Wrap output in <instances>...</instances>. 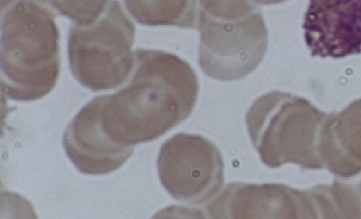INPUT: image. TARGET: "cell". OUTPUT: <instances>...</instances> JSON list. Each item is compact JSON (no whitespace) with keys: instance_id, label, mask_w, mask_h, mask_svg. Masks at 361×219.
Segmentation results:
<instances>
[{"instance_id":"1","label":"cell","mask_w":361,"mask_h":219,"mask_svg":"<svg viewBox=\"0 0 361 219\" xmlns=\"http://www.w3.org/2000/svg\"><path fill=\"white\" fill-rule=\"evenodd\" d=\"M123 85L103 95L102 123L112 139L131 146L153 141L188 118L199 92L192 67L160 50H135Z\"/></svg>"},{"instance_id":"2","label":"cell","mask_w":361,"mask_h":219,"mask_svg":"<svg viewBox=\"0 0 361 219\" xmlns=\"http://www.w3.org/2000/svg\"><path fill=\"white\" fill-rule=\"evenodd\" d=\"M54 15L33 0H13L1 17V90L17 101L48 94L60 72Z\"/></svg>"},{"instance_id":"3","label":"cell","mask_w":361,"mask_h":219,"mask_svg":"<svg viewBox=\"0 0 361 219\" xmlns=\"http://www.w3.org/2000/svg\"><path fill=\"white\" fill-rule=\"evenodd\" d=\"M198 63L220 81L241 80L262 62L268 31L253 0H197Z\"/></svg>"},{"instance_id":"4","label":"cell","mask_w":361,"mask_h":219,"mask_svg":"<svg viewBox=\"0 0 361 219\" xmlns=\"http://www.w3.org/2000/svg\"><path fill=\"white\" fill-rule=\"evenodd\" d=\"M135 28L117 0L87 24L71 25L68 38L71 71L84 87L97 92L115 89L128 77L133 65Z\"/></svg>"},{"instance_id":"5","label":"cell","mask_w":361,"mask_h":219,"mask_svg":"<svg viewBox=\"0 0 361 219\" xmlns=\"http://www.w3.org/2000/svg\"><path fill=\"white\" fill-rule=\"evenodd\" d=\"M157 170L161 184L176 200L193 205L208 203L224 183V161L206 137L184 132L167 139L160 149Z\"/></svg>"},{"instance_id":"6","label":"cell","mask_w":361,"mask_h":219,"mask_svg":"<svg viewBox=\"0 0 361 219\" xmlns=\"http://www.w3.org/2000/svg\"><path fill=\"white\" fill-rule=\"evenodd\" d=\"M305 103L290 94L272 91L258 97L245 116L249 136L260 160L269 168L305 157Z\"/></svg>"},{"instance_id":"7","label":"cell","mask_w":361,"mask_h":219,"mask_svg":"<svg viewBox=\"0 0 361 219\" xmlns=\"http://www.w3.org/2000/svg\"><path fill=\"white\" fill-rule=\"evenodd\" d=\"M103 95L84 106L67 126L63 136L65 151L82 173L106 175L121 168L134 147L116 142L104 128Z\"/></svg>"},{"instance_id":"8","label":"cell","mask_w":361,"mask_h":219,"mask_svg":"<svg viewBox=\"0 0 361 219\" xmlns=\"http://www.w3.org/2000/svg\"><path fill=\"white\" fill-rule=\"evenodd\" d=\"M302 28L312 56L361 53V0H310Z\"/></svg>"},{"instance_id":"9","label":"cell","mask_w":361,"mask_h":219,"mask_svg":"<svg viewBox=\"0 0 361 219\" xmlns=\"http://www.w3.org/2000/svg\"><path fill=\"white\" fill-rule=\"evenodd\" d=\"M295 191L279 184L231 182L204 208L212 218H293Z\"/></svg>"},{"instance_id":"10","label":"cell","mask_w":361,"mask_h":219,"mask_svg":"<svg viewBox=\"0 0 361 219\" xmlns=\"http://www.w3.org/2000/svg\"><path fill=\"white\" fill-rule=\"evenodd\" d=\"M131 16L148 26L197 27V0H124Z\"/></svg>"},{"instance_id":"11","label":"cell","mask_w":361,"mask_h":219,"mask_svg":"<svg viewBox=\"0 0 361 219\" xmlns=\"http://www.w3.org/2000/svg\"><path fill=\"white\" fill-rule=\"evenodd\" d=\"M54 15L69 18L74 23L87 24L104 10L109 0H33Z\"/></svg>"},{"instance_id":"12","label":"cell","mask_w":361,"mask_h":219,"mask_svg":"<svg viewBox=\"0 0 361 219\" xmlns=\"http://www.w3.org/2000/svg\"><path fill=\"white\" fill-rule=\"evenodd\" d=\"M253 1L257 4L270 5V4H279V3L283 2L286 0H253Z\"/></svg>"}]
</instances>
